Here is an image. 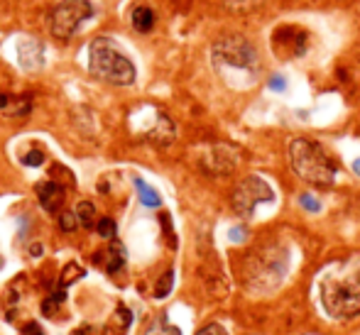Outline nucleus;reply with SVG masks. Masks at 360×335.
Here are the masks:
<instances>
[{
	"label": "nucleus",
	"instance_id": "20e7f679",
	"mask_svg": "<svg viewBox=\"0 0 360 335\" xmlns=\"http://www.w3.org/2000/svg\"><path fill=\"white\" fill-rule=\"evenodd\" d=\"M89 71L98 81L113 86H133L135 79H138L135 64L108 37H96L89 44Z\"/></svg>",
	"mask_w": 360,
	"mask_h": 335
},
{
	"label": "nucleus",
	"instance_id": "9b49d317",
	"mask_svg": "<svg viewBox=\"0 0 360 335\" xmlns=\"http://www.w3.org/2000/svg\"><path fill=\"white\" fill-rule=\"evenodd\" d=\"M37 199H39V206L47 213H57V211H62L64 201H67V189H64L62 181H57V179L39 181Z\"/></svg>",
	"mask_w": 360,
	"mask_h": 335
},
{
	"label": "nucleus",
	"instance_id": "6e6552de",
	"mask_svg": "<svg viewBox=\"0 0 360 335\" xmlns=\"http://www.w3.org/2000/svg\"><path fill=\"white\" fill-rule=\"evenodd\" d=\"M307 44H309V34L302 27H294V25H282L272 34V49L282 59L302 57L307 52Z\"/></svg>",
	"mask_w": 360,
	"mask_h": 335
},
{
	"label": "nucleus",
	"instance_id": "f8f14e48",
	"mask_svg": "<svg viewBox=\"0 0 360 335\" xmlns=\"http://www.w3.org/2000/svg\"><path fill=\"white\" fill-rule=\"evenodd\" d=\"M130 20H133V27L138 29V32H150L157 22V15H155V10L147 8V5H138V8L133 10V15H130Z\"/></svg>",
	"mask_w": 360,
	"mask_h": 335
},
{
	"label": "nucleus",
	"instance_id": "4468645a",
	"mask_svg": "<svg viewBox=\"0 0 360 335\" xmlns=\"http://www.w3.org/2000/svg\"><path fill=\"white\" fill-rule=\"evenodd\" d=\"M135 189H138V196H140V201L145 203V206H150V208H157L162 203L160 199V194H157L152 186H147L143 179H135Z\"/></svg>",
	"mask_w": 360,
	"mask_h": 335
},
{
	"label": "nucleus",
	"instance_id": "c85d7f7f",
	"mask_svg": "<svg viewBox=\"0 0 360 335\" xmlns=\"http://www.w3.org/2000/svg\"><path fill=\"white\" fill-rule=\"evenodd\" d=\"M72 335H91V326H81V328H76V331Z\"/></svg>",
	"mask_w": 360,
	"mask_h": 335
},
{
	"label": "nucleus",
	"instance_id": "aec40b11",
	"mask_svg": "<svg viewBox=\"0 0 360 335\" xmlns=\"http://www.w3.org/2000/svg\"><path fill=\"white\" fill-rule=\"evenodd\" d=\"M76 225H79L76 211H62V216H59V228H62L64 232H74Z\"/></svg>",
	"mask_w": 360,
	"mask_h": 335
},
{
	"label": "nucleus",
	"instance_id": "c756f323",
	"mask_svg": "<svg viewBox=\"0 0 360 335\" xmlns=\"http://www.w3.org/2000/svg\"><path fill=\"white\" fill-rule=\"evenodd\" d=\"M353 171H356V174L360 176V157H358L356 162H353Z\"/></svg>",
	"mask_w": 360,
	"mask_h": 335
},
{
	"label": "nucleus",
	"instance_id": "b1692460",
	"mask_svg": "<svg viewBox=\"0 0 360 335\" xmlns=\"http://www.w3.org/2000/svg\"><path fill=\"white\" fill-rule=\"evenodd\" d=\"M22 335H44V331H42V326H39V323L30 321V323H25V326H22Z\"/></svg>",
	"mask_w": 360,
	"mask_h": 335
},
{
	"label": "nucleus",
	"instance_id": "6ab92c4d",
	"mask_svg": "<svg viewBox=\"0 0 360 335\" xmlns=\"http://www.w3.org/2000/svg\"><path fill=\"white\" fill-rule=\"evenodd\" d=\"M96 230H98V235L105 237V240H115V230H118V225H115L113 218H101V221L96 223Z\"/></svg>",
	"mask_w": 360,
	"mask_h": 335
},
{
	"label": "nucleus",
	"instance_id": "f257e3e1",
	"mask_svg": "<svg viewBox=\"0 0 360 335\" xmlns=\"http://www.w3.org/2000/svg\"><path fill=\"white\" fill-rule=\"evenodd\" d=\"M316 296L323 313L333 321L360 316V257L331 262L316 277Z\"/></svg>",
	"mask_w": 360,
	"mask_h": 335
},
{
	"label": "nucleus",
	"instance_id": "393cba45",
	"mask_svg": "<svg viewBox=\"0 0 360 335\" xmlns=\"http://www.w3.org/2000/svg\"><path fill=\"white\" fill-rule=\"evenodd\" d=\"M270 88L272 91H285L287 88L285 76H272V79H270Z\"/></svg>",
	"mask_w": 360,
	"mask_h": 335
},
{
	"label": "nucleus",
	"instance_id": "f3484780",
	"mask_svg": "<svg viewBox=\"0 0 360 335\" xmlns=\"http://www.w3.org/2000/svg\"><path fill=\"white\" fill-rule=\"evenodd\" d=\"M81 277H84V267L76 265V262H69V265L62 269V277H59V287H62V289L72 287V284L79 282Z\"/></svg>",
	"mask_w": 360,
	"mask_h": 335
},
{
	"label": "nucleus",
	"instance_id": "7c9ffc66",
	"mask_svg": "<svg viewBox=\"0 0 360 335\" xmlns=\"http://www.w3.org/2000/svg\"><path fill=\"white\" fill-rule=\"evenodd\" d=\"M3 265H5V262H3V255H0V269H3Z\"/></svg>",
	"mask_w": 360,
	"mask_h": 335
},
{
	"label": "nucleus",
	"instance_id": "ddd939ff",
	"mask_svg": "<svg viewBox=\"0 0 360 335\" xmlns=\"http://www.w3.org/2000/svg\"><path fill=\"white\" fill-rule=\"evenodd\" d=\"M103 255L108 257V262H105V272H108V274H118L120 269L125 267V247L120 245L118 240L110 242L108 250H105Z\"/></svg>",
	"mask_w": 360,
	"mask_h": 335
},
{
	"label": "nucleus",
	"instance_id": "dca6fc26",
	"mask_svg": "<svg viewBox=\"0 0 360 335\" xmlns=\"http://www.w3.org/2000/svg\"><path fill=\"white\" fill-rule=\"evenodd\" d=\"M76 216H79V223L84 228H94L96 223V208H94V203L91 201H81L79 206H76Z\"/></svg>",
	"mask_w": 360,
	"mask_h": 335
},
{
	"label": "nucleus",
	"instance_id": "cd10ccee",
	"mask_svg": "<svg viewBox=\"0 0 360 335\" xmlns=\"http://www.w3.org/2000/svg\"><path fill=\"white\" fill-rule=\"evenodd\" d=\"M42 255V247L39 245H30V257H39Z\"/></svg>",
	"mask_w": 360,
	"mask_h": 335
},
{
	"label": "nucleus",
	"instance_id": "0eeeda50",
	"mask_svg": "<svg viewBox=\"0 0 360 335\" xmlns=\"http://www.w3.org/2000/svg\"><path fill=\"white\" fill-rule=\"evenodd\" d=\"M272 201H275V191H272V186L267 184L262 176H245V179L233 189V196H231L233 211L240 218H252L257 206L272 203Z\"/></svg>",
	"mask_w": 360,
	"mask_h": 335
},
{
	"label": "nucleus",
	"instance_id": "4be33fe9",
	"mask_svg": "<svg viewBox=\"0 0 360 335\" xmlns=\"http://www.w3.org/2000/svg\"><path fill=\"white\" fill-rule=\"evenodd\" d=\"M299 206L307 208L309 213H319V211H321V203L314 199L311 194H302V196H299Z\"/></svg>",
	"mask_w": 360,
	"mask_h": 335
},
{
	"label": "nucleus",
	"instance_id": "5701e85b",
	"mask_svg": "<svg viewBox=\"0 0 360 335\" xmlns=\"http://www.w3.org/2000/svg\"><path fill=\"white\" fill-rule=\"evenodd\" d=\"M196 335H228L226 328L221 326V323H209V326H204Z\"/></svg>",
	"mask_w": 360,
	"mask_h": 335
},
{
	"label": "nucleus",
	"instance_id": "f03ea898",
	"mask_svg": "<svg viewBox=\"0 0 360 335\" xmlns=\"http://www.w3.org/2000/svg\"><path fill=\"white\" fill-rule=\"evenodd\" d=\"M211 62H214V69L223 84L236 91L255 86L262 71L255 44L240 34H228V37L218 39L211 49Z\"/></svg>",
	"mask_w": 360,
	"mask_h": 335
},
{
	"label": "nucleus",
	"instance_id": "bb28decb",
	"mask_svg": "<svg viewBox=\"0 0 360 335\" xmlns=\"http://www.w3.org/2000/svg\"><path fill=\"white\" fill-rule=\"evenodd\" d=\"M8 103H10V96L8 93H0V110L8 108Z\"/></svg>",
	"mask_w": 360,
	"mask_h": 335
},
{
	"label": "nucleus",
	"instance_id": "39448f33",
	"mask_svg": "<svg viewBox=\"0 0 360 335\" xmlns=\"http://www.w3.org/2000/svg\"><path fill=\"white\" fill-rule=\"evenodd\" d=\"M289 269V252L285 245L257 247L248 257V282L257 289H272L285 279Z\"/></svg>",
	"mask_w": 360,
	"mask_h": 335
},
{
	"label": "nucleus",
	"instance_id": "a878e982",
	"mask_svg": "<svg viewBox=\"0 0 360 335\" xmlns=\"http://www.w3.org/2000/svg\"><path fill=\"white\" fill-rule=\"evenodd\" d=\"M243 237H245V230H243V228H233V230H231V240L233 242H240Z\"/></svg>",
	"mask_w": 360,
	"mask_h": 335
},
{
	"label": "nucleus",
	"instance_id": "423d86ee",
	"mask_svg": "<svg viewBox=\"0 0 360 335\" xmlns=\"http://www.w3.org/2000/svg\"><path fill=\"white\" fill-rule=\"evenodd\" d=\"M94 13L96 8L91 0H62L52 10V34L59 39L72 37L81 29V25L94 18Z\"/></svg>",
	"mask_w": 360,
	"mask_h": 335
},
{
	"label": "nucleus",
	"instance_id": "7ed1b4c3",
	"mask_svg": "<svg viewBox=\"0 0 360 335\" xmlns=\"http://www.w3.org/2000/svg\"><path fill=\"white\" fill-rule=\"evenodd\" d=\"M289 164L299 179L311 186H321V189L331 186L338 174L336 159L328 155L326 147L309 137H294L289 142Z\"/></svg>",
	"mask_w": 360,
	"mask_h": 335
},
{
	"label": "nucleus",
	"instance_id": "412c9836",
	"mask_svg": "<svg viewBox=\"0 0 360 335\" xmlns=\"http://www.w3.org/2000/svg\"><path fill=\"white\" fill-rule=\"evenodd\" d=\"M20 162H22L25 166H39L44 162V152L39 150V147H37V150H30L27 155H22V159H20Z\"/></svg>",
	"mask_w": 360,
	"mask_h": 335
},
{
	"label": "nucleus",
	"instance_id": "1a4fd4ad",
	"mask_svg": "<svg viewBox=\"0 0 360 335\" xmlns=\"http://www.w3.org/2000/svg\"><path fill=\"white\" fill-rule=\"evenodd\" d=\"M140 135L155 145H169L176 135V128L167 113L157 108H150V118L145 120V128H140Z\"/></svg>",
	"mask_w": 360,
	"mask_h": 335
},
{
	"label": "nucleus",
	"instance_id": "2eb2a0df",
	"mask_svg": "<svg viewBox=\"0 0 360 335\" xmlns=\"http://www.w3.org/2000/svg\"><path fill=\"white\" fill-rule=\"evenodd\" d=\"M143 335H181V331L176 326H172L167 318H155Z\"/></svg>",
	"mask_w": 360,
	"mask_h": 335
},
{
	"label": "nucleus",
	"instance_id": "9d476101",
	"mask_svg": "<svg viewBox=\"0 0 360 335\" xmlns=\"http://www.w3.org/2000/svg\"><path fill=\"white\" fill-rule=\"evenodd\" d=\"M204 164H206V169L214 171V174H231L238 166V150H233V147H228V145L211 147Z\"/></svg>",
	"mask_w": 360,
	"mask_h": 335
},
{
	"label": "nucleus",
	"instance_id": "a211bd4d",
	"mask_svg": "<svg viewBox=\"0 0 360 335\" xmlns=\"http://www.w3.org/2000/svg\"><path fill=\"white\" fill-rule=\"evenodd\" d=\"M172 287H174V272H165L160 277V282H157V287H155V298H165L167 294L172 291Z\"/></svg>",
	"mask_w": 360,
	"mask_h": 335
}]
</instances>
